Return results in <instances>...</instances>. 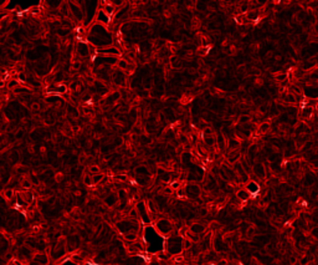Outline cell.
<instances>
[{"mask_svg":"<svg viewBox=\"0 0 318 265\" xmlns=\"http://www.w3.org/2000/svg\"><path fill=\"white\" fill-rule=\"evenodd\" d=\"M118 202H119L118 195H117L116 193H110L108 195L105 197V204L108 207V208H113V207Z\"/></svg>","mask_w":318,"mask_h":265,"instance_id":"4fadbf2b","label":"cell"},{"mask_svg":"<svg viewBox=\"0 0 318 265\" xmlns=\"http://www.w3.org/2000/svg\"><path fill=\"white\" fill-rule=\"evenodd\" d=\"M314 110L317 111V113H318V101H317V103L314 105Z\"/></svg>","mask_w":318,"mask_h":265,"instance_id":"e575fe53","label":"cell"},{"mask_svg":"<svg viewBox=\"0 0 318 265\" xmlns=\"http://www.w3.org/2000/svg\"><path fill=\"white\" fill-rule=\"evenodd\" d=\"M77 54L80 56H82V57H87L91 54L87 39H85L83 41H78V44H77Z\"/></svg>","mask_w":318,"mask_h":265,"instance_id":"ba28073f","label":"cell"},{"mask_svg":"<svg viewBox=\"0 0 318 265\" xmlns=\"http://www.w3.org/2000/svg\"><path fill=\"white\" fill-rule=\"evenodd\" d=\"M90 172L92 173V176H93V174H98V173H101V169H99L98 165L93 164V165H91V167H90Z\"/></svg>","mask_w":318,"mask_h":265,"instance_id":"83f0119b","label":"cell"},{"mask_svg":"<svg viewBox=\"0 0 318 265\" xmlns=\"http://www.w3.org/2000/svg\"><path fill=\"white\" fill-rule=\"evenodd\" d=\"M96 22L101 24V25L107 26L108 24L111 22V16L108 15V14H106L103 9H98L97 15H96Z\"/></svg>","mask_w":318,"mask_h":265,"instance_id":"9c48e42d","label":"cell"},{"mask_svg":"<svg viewBox=\"0 0 318 265\" xmlns=\"http://www.w3.org/2000/svg\"><path fill=\"white\" fill-rule=\"evenodd\" d=\"M31 110H32V111H39V110H40L39 103H32V105H31Z\"/></svg>","mask_w":318,"mask_h":265,"instance_id":"d6a6232c","label":"cell"},{"mask_svg":"<svg viewBox=\"0 0 318 265\" xmlns=\"http://www.w3.org/2000/svg\"><path fill=\"white\" fill-rule=\"evenodd\" d=\"M123 239L125 242L128 243H136L138 240V233H134V231H132V233H127L123 235Z\"/></svg>","mask_w":318,"mask_h":265,"instance_id":"d6986e66","label":"cell"},{"mask_svg":"<svg viewBox=\"0 0 318 265\" xmlns=\"http://www.w3.org/2000/svg\"><path fill=\"white\" fill-rule=\"evenodd\" d=\"M287 77H288V73L287 72H281V71H278V73H276V75H275V80L278 81V82L286 81Z\"/></svg>","mask_w":318,"mask_h":265,"instance_id":"cb8c5ba5","label":"cell"},{"mask_svg":"<svg viewBox=\"0 0 318 265\" xmlns=\"http://www.w3.org/2000/svg\"><path fill=\"white\" fill-rule=\"evenodd\" d=\"M3 194H4V197H5V199L10 201V199H13V198H14L15 192H14V189H5V192H4Z\"/></svg>","mask_w":318,"mask_h":265,"instance_id":"4316f807","label":"cell"},{"mask_svg":"<svg viewBox=\"0 0 318 265\" xmlns=\"http://www.w3.org/2000/svg\"><path fill=\"white\" fill-rule=\"evenodd\" d=\"M91 178H92V184H99L105 179V176L102 174V173H98V174L91 176Z\"/></svg>","mask_w":318,"mask_h":265,"instance_id":"603a6c76","label":"cell"},{"mask_svg":"<svg viewBox=\"0 0 318 265\" xmlns=\"http://www.w3.org/2000/svg\"><path fill=\"white\" fill-rule=\"evenodd\" d=\"M202 193L200 187L198 184H188L185 187V195L189 198H198Z\"/></svg>","mask_w":318,"mask_h":265,"instance_id":"30bf717a","label":"cell"},{"mask_svg":"<svg viewBox=\"0 0 318 265\" xmlns=\"http://www.w3.org/2000/svg\"><path fill=\"white\" fill-rule=\"evenodd\" d=\"M173 192H174V190H173L170 187H166V188L163 189V193H164V194H172Z\"/></svg>","mask_w":318,"mask_h":265,"instance_id":"1f68e13d","label":"cell"},{"mask_svg":"<svg viewBox=\"0 0 318 265\" xmlns=\"http://www.w3.org/2000/svg\"><path fill=\"white\" fill-rule=\"evenodd\" d=\"M166 250L170 255H179L183 252V238L170 237L166 240Z\"/></svg>","mask_w":318,"mask_h":265,"instance_id":"7a4b0ae2","label":"cell"},{"mask_svg":"<svg viewBox=\"0 0 318 265\" xmlns=\"http://www.w3.org/2000/svg\"><path fill=\"white\" fill-rule=\"evenodd\" d=\"M154 225H155V230L162 237H169L173 233V230H174L173 223L169 219H164V218L163 219H158Z\"/></svg>","mask_w":318,"mask_h":265,"instance_id":"3957f363","label":"cell"},{"mask_svg":"<svg viewBox=\"0 0 318 265\" xmlns=\"http://www.w3.org/2000/svg\"><path fill=\"white\" fill-rule=\"evenodd\" d=\"M245 189L251 194V197H255L256 194L260 193L261 186H260V183H258L257 180H255V179H250V180L247 182V183L245 184Z\"/></svg>","mask_w":318,"mask_h":265,"instance_id":"52a82bcc","label":"cell"},{"mask_svg":"<svg viewBox=\"0 0 318 265\" xmlns=\"http://www.w3.org/2000/svg\"><path fill=\"white\" fill-rule=\"evenodd\" d=\"M314 112V107H309V106H303L301 109V116L303 120H308L312 117V115Z\"/></svg>","mask_w":318,"mask_h":265,"instance_id":"2e32d148","label":"cell"},{"mask_svg":"<svg viewBox=\"0 0 318 265\" xmlns=\"http://www.w3.org/2000/svg\"><path fill=\"white\" fill-rule=\"evenodd\" d=\"M189 231H190L191 234L203 237V234L206 231V227L204 224H202V223H193V224L189 227Z\"/></svg>","mask_w":318,"mask_h":265,"instance_id":"8fae6325","label":"cell"},{"mask_svg":"<svg viewBox=\"0 0 318 265\" xmlns=\"http://www.w3.org/2000/svg\"><path fill=\"white\" fill-rule=\"evenodd\" d=\"M312 235H313L316 239H318V227H317V228H314V229L312 230Z\"/></svg>","mask_w":318,"mask_h":265,"instance_id":"836d02e7","label":"cell"},{"mask_svg":"<svg viewBox=\"0 0 318 265\" xmlns=\"http://www.w3.org/2000/svg\"><path fill=\"white\" fill-rule=\"evenodd\" d=\"M31 186H32V183H31V182H30L29 179H24V180L21 182V187L25 188L26 190H29V189L31 188Z\"/></svg>","mask_w":318,"mask_h":265,"instance_id":"f1b7e54d","label":"cell"},{"mask_svg":"<svg viewBox=\"0 0 318 265\" xmlns=\"http://www.w3.org/2000/svg\"><path fill=\"white\" fill-rule=\"evenodd\" d=\"M80 67H81V62L80 61H75L72 64V69L73 70H80Z\"/></svg>","mask_w":318,"mask_h":265,"instance_id":"4dcf8cb0","label":"cell"},{"mask_svg":"<svg viewBox=\"0 0 318 265\" xmlns=\"http://www.w3.org/2000/svg\"><path fill=\"white\" fill-rule=\"evenodd\" d=\"M308 75L307 71H305L303 69H295L293 70V77L296 80H299V81H303L306 79V76Z\"/></svg>","mask_w":318,"mask_h":265,"instance_id":"ac0fdd59","label":"cell"},{"mask_svg":"<svg viewBox=\"0 0 318 265\" xmlns=\"http://www.w3.org/2000/svg\"><path fill=\"white\" fill-rule=\"evenodd\" d=\"M87 41L92 46L97 47V50H101V49L112 46V35L107 30V26L96 22L88 31Z\"/></svg>","mask_w":318,"mask_h":265,"instance_id":"6da1fadb","label":"cell"},{"mask_svg":"<svg viewBox=\"0 0 318 265\" xmlns=\"http://www.w3.org/2000/svg\"><path fill=\"white\" fill-rule=\"evenodd\" d=\"M203 141H204L205 146H208V147H213L216 144V138L214 135L213 136H203Z\"/></svg>","mask_w":318,"mask_h":265,"instance_id":"44dd1931","label":"cell"},{"mask_svg":"<svg viewBox=\"0 0 318 265\" xmlns=\"http://www.w3.org/2000/svg\"><path fill=\"white\" fill-rule=\"evenodd\" d=\"M98 54H101L103 56H110V57H117L121 55V51L118 49H116L113 46H110V47H106V49H101V50H97Z\"/></svg>","mask_w":318,"mask_h":265,"instance_id":"7c38bea8","label":"cell"},{"mask_svg":"<svg viewBox=\"0 0 318 265\" xmlns=\"http://www.w3.org/2000/svg\"><path fill=\"white\" fill-rule=\"evenodd\" d=\"M117 65H118V67L119 70L122 71H125V70H129V65L127 62V60H123V59H119L118 61H117Z\"/></svg>","mask_w":318,"mask_h":265,"instance_id":"d4e9b609","label":"cell"},{"mask_svg":"<svg viewBox=\"0 0 318 265\" xmlns=\"http://www.w3.org/2000/svg\"><path fill=\"white\" fill-rule=\"evenodd\" d=\"M69 6H70V13L72 14L73 18L76 20H78V21H81L83 19V16H85V10H83V7L81 6V4L70 1Z\"/></svg>","mask_w":318,"mask_h":265,"instance_id":"8992f818","label":"cell"},{"mask_svg":"<svg viewBox=\"0 0 318 265\" xmlns=\"http://www.w3.org/2000/svg\"><path fill=\"white\" fill-rule=\"evenodd\" d=\"M113 81H114V84H117V85H124V81H125L124 71H122V70L116 71L113 73Z\"/></svg>","mask_w":318,"mask_h":265,"instance_id":"9a60e30c","label":"cell"},{"mask_svg":"<svg viewBox=\"0 0 318 265\" xmlns=\"http://www.w3.org/2000/svg\"><path fill=\"white\" fill-rule=\"evenodd\" d=\"M282 100L286 102V103H288V105H296L297 101H298L297 100V96L293 92H291V91H286V92L283 94Z\"/></svg>","mask_w":318,"mask_h":265,"instance_id":"5bb4252c","label":"cell"},{"mask_svg":"<svg viewBox=\"0 0 318 265\" xmlns=\"http://www.w3.org/2000/svg\"><path fill=\"white\" fill-rule=\"evenodd\" d=\"M271 128V125H270V122H261L260 125H258L257 127V131H258V133H267V132L270 131Z\"/></svg>","mask_w":318,"mask_h":265,"instance_id":"ffe728a7","label":"cell"},{"mask_svg":"<svg viewBox=\"0 0 318 265\" xmlns=\"http://www.w3.org/2000/svg\"><path fill=\"white\" fill-rule=\"evenodd\" d=\"M136 209L138 212V217H139V220L142 224L144 225H149L150 223H152V217H150V214L148 212V207H147V203H144L143 201H140L137 203L136 205Z\"/></svg>","mask_w":318,"mask_h":265,"instance_id":"277c9868","label":"cell"},{"mask_svg":"<svg viewBox=\"0 0 318 265\" xmlns=\"http://www.w3.org/2000/svg\"><path fill=\"white\" fill-rule=\"evenodd\" d=\"M18 85H19V82H18V80H11V81H10V84H9V85H7V87H9L10 90H11V88H14V90H15V87H16V86H18Z\"/></svg>","mask_w":318,"mask_h":265,"instance_id":"f546056e","label":"cell"},{"mask_svg":"<svg viewBox=\"0 0 318 265\" xmlns=\"http://www.w3.org/2000/svg\"><path fill=\"white\" fill-rule=\"evenodd\" d=\"M194 243L189 238H183V250H190L193 248Z\"/></svg>","mask_w":318,"mask_h":265,"instance_id":"7402d4cb","label":"cell"},{"mask_svg":"<svg viewBox=\"0 0 318 265\" xmlns=\"http://www.w3.org/2000/svg\"><path fill=\"white\" fill-rule=\"evenodd\" d=\"M236 197H237V199L241 201V202H247L251 198V194L247 192L245 188H241L236 192Z\"/></svg>","mask_w":318,"mask_h":265,"instance_id":"e0dca14e","label":"cell"},{"mask_svg":"<svg viewBox=\"0 0 318 265\" xmlns=\"http://www.w3.org/2000/svg\"><path fill=\"white\" fill-rule=\"evenodd\" d=\"M251 122V117L247 115H241L239 117V125L242 126V125H247V123Z\"/></svg>","mask_w":318,"mask_h":265,"instance_id":"484cf974","label":"cell"},{"mask_svg":"<svg viewBox=\"0 0 318 265\" xmlns=\"http://www.w3.org/2000/svg\"><path fill=\"white\" fill-rule=\"evenodd\" d=\"M251 172H252L254 176L258 179H266V177H267V169L262 162H255L252 164V167H251Z\"/></svg>","mask_w":318,"mask_h":265,"instance_id":"5b68a950","label":"cell"}]
</instances>
